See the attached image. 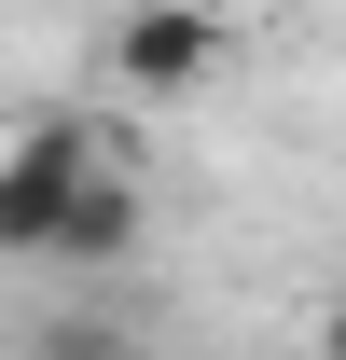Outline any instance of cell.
<instances>
[{
	"mask_svg": "<svg viewBox=\"0 0 346 360\" xmlns=\"http://www.w3.org/2000/svg\"><path fill=\"white\" fill-rule=\"evenodd\" d=\"M97 167H111V139L70 125V111H42V125L0 139V264H56L70 250V208L97 194Z\"/></svg>",
	"mask_w": 346,
	"mask_h": 360,
	"instance_id": "cell-1",
	"label": "cell"
},
{
	"mask_svg": "<svg viewBox=\"0 0 346 360\" xmlns=\"http://www.w3.org/2000/svg\"><path fill=\"white\" fill-rule=\"evenodd\" d=\"M222 56H236V28H222V14H180V0H139L125 28H111V70H125V97H153V111L208 97Z\"/></svg>",
	"mask_w": 346,
	"mask_h": 360,
	"instance_id": "cell-2",
	"label": "cell"
},
{
	"mask_svg": "<svg viewBox=\"0 0 346 360\" xmlns=\"http://www.w3.org/2000/svg\"><path fill=\"white\" fill-rule=\"evenodd\" d=\"M139 236H153V194H139L125 167H97V194L70 208V250H56V277H84V291H111V277L139 264Z\"/></svg>",
	"mask_w": 346,
	"mask_h": 360,
	"instance_id": "cell-3",
	"label": "cell"
},
{
	"mask_svg": "<svg viewBox=\"0 0 346 360\" xmlns=\"http://www.w3.org/2000/svg\"><path fill=\"white\" fill-rule=\"evenodd\" d=\"M14 360H153V347H139V319L111 305V291H70L56 319H28V347H14Z\"/></svg>",
	"mask_w": 346,
	"mask_h": 360,
	"instance_id": "cell-4",
	"label": "cell"
},
{
	"mask_svg": "<svg viewBox=\"0 0 346 360\" xmlns=\"http://www.w3.org/2000/svg\"><path fill=\"white\" fill-rule=\"evenodd\" d=\"M180 14H222V28H236V14H263V0H180Z\"/></svg>",
	"mask_w": 346,
	"mask_h": 360,
	"instance_id": "cell-5",
	"label": "cell"
},
{
	"mask_svg": "<svg viewBox=\"0 0 346 360\" xmlns=\"http://www.w3.org/2000/svg\"><path fill=\"white\" fill-rule=\"evenodd\" d=\"M319 360H346V305H333V319H319Z\"/></svg>",
	"mask_w": 346,
	"mask_h": 360,
	"instance_id": "cell-6",
	"label": "cell"
}]
</instances>
